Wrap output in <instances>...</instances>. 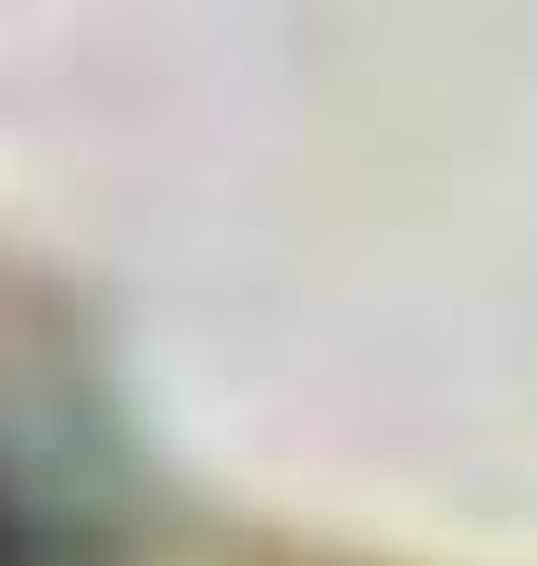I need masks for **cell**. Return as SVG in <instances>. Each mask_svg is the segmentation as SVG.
<instances>
[{
  "instance_id": "1",
  "label": "cell",
  "mask_w": 537,
  "mask_h": 566,
  "mask_svg": "<svg viewBox=\"0 0 537 566\" xmlns=\"http://www.w3.org/2000/svg\"><path fill=\"white\" fill-rule=\"evenodd\" d=\"M0 566H10V520H0Z\"/></svg>"
}]
</instances>
